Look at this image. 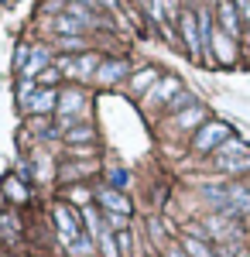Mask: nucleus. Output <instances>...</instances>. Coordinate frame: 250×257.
I'll return each instance as SVG.
<instances>
[{"label":"nucleus","instance_id":"dca6fc26","mask_svg":"<svg viewBox=\"0 0 250 257\" xmlns=\"http://www.w3.org/2000/svg\"><path fill=\"white\" fill-rule=\"evenodd\" d=\"M178 243H182V250H185L189 257H216V254H212V247H209V243H206L202 237H192V233H185V237L178 240Z\"/></svg>","mask_w":250,"mask_h":257},{"label":"nucleus","instance_id":"4be33fe9","mask_svg":"<svg viewBox=\"0 0 250 257\" xmlns=\"http://www.w3.org/2000/svg\"><path fill=\"white\" fill-rule=\"evenodd\" d=\"M0 233H4V240H18L21 223H18L14 213H4V216H0Z\"/></svg>","mask_w":250,"mask_h":257},{"label":"nucleus","instance_id":"c756f323","mask_svg":"<svg viewBox=\"0 0 250 257\" xmlns=\"http://www.w3.org/2000/svg\"><path fill=\"white\" fill-rule=\"evenodd\" d=\"M69 199H72V202H79L82 209L89 206V192H86V189H72V192H69Z\"/></svg>","mask_w":250,"mask_h":257},{"label":"nucleus","instance_id":"2eb2a0df","mask_svg":"<svg viewBox=\"0 0 250 257\" xmlns=\"http://www.w3.org/2000/svg\"><path fill=\"white\" fill-rule=\"evenodd\" d=\"M52 31H55V38H69V35H82V31H86V24L76 21L72 14H58V18L52 21Z\"/></svg>","mask_w":250,"mask_h":257},{"label":"nucleus","instance_id":"5701e85b","mask_svg":"<svg viewBox=\"0 0 250 257\" xmlns=\"http://www.w3.org/2000/svg\"><path fill=\"white\" fill-rule=\"evenodd\" d=\"M103 226H106L110 233H123V230H127V216H120V213H103Z\"/></svg>","mask_w":250,"mask_h":257},{"label":"nucleus","instance_id":"4468645a","mask_svg":"<svg viewBox=\"0 0 250 257\" xmlns=\"http://www.w3.org/2000/svg\"><path fill=\"white\" fill-rule=\"evenodd\" d=\"M158 79H161V72L148 65V69H141V72H134V76H131V93H137V96H148V93H151V86H154Z\"/></svg>","mask_w":250,"mask_h":257},{"label":"nucleus","instance_id":"f03ea898","mask_svg":"<svg viewBox=\"0 0 250 257\" xmlns=\"http://www.w3.org/2000/svg\"><path fill=\"white\" fill-rule=\"evenodd\" d=\"M52 219H55L58 240H62V247H65V250H69V247H72V243L86 233V226L79 223V216L69 209V206H52Z\"/></svg>","mask_w":250,"mask_h":257},{"label":"nucleus","instance_id":"7c9ffc66","mask_svg":"<svg viewBox=\"0 0 250 257\" xmlns=\"http://www.w3.org/2000/svg\"><path fill=\"white\" fill-rule=\"evenodd\" d=\"M116 247H120V254H131V233H127V230L116 233Z\"/></svg>","mask_w":250,"mask_h":257},{"label":"nucleus","instance_id":"393cba45","mask_svg":"<svg viewBox=\"0 0 250 257\" xmlns=\"http://www.w3.org/2000/svg\"><path fill=\"white\" fill-rule=\"evenodd\" d=\"M192 103H195V96H192V93H185V89H182V93H178V96H175L172 103H168V113H182V110H189Z\"/></svg>","mask_w":250,"mask_h":257},{"label":"nucleus","instance_id":"0eeeda50","mask_svg":"<svg viewBox=\"0 0 250 257\" xmlns=\"http://www.w3.org/2000/svg\"><path fill=\"white\" fill-rule=\"evenodd\" d=\"M216 18H219V28L230 35V38H243V28H240V11H236V4L233 0H219L216 4Z\"/></svg>","mask_w":250,"mask_h":257},{"label":"nucleus","instance_id":"bb28decb","mask_svg":"<svg viewBox=\"0 0 250 257\" xmlns=\"http://www.w3.org/2000/svg\"><path fill=\"white\" fill-rule=\"evenodd\" d=\"M58 79H62V72H58V69H55V62H52V65H48V69H45V72H41V76H38V79H35V82L48 89V86H55Z\"/></svg>","mask_w":250,"mask_h":257},{"label":"nucleus","instance_id":"7ed1b4c3","mask_svg":"<svg viewBox=\"0 0 250 257\" xmlns=\"http://www.w3.org/2000/svg\"><path fill=\"white\" fill-rule=\"evenodd\" d=\"M178 31H182V41H185V52L192 59H202V38H199V14L195 11H182L178 14Z\"/></svg>","mask_w":250,"mask_h":257},{"label":"nucleus","instance_id":"c85d7f7f","mask_svg":"<svg viewBox=\"0 0 250 257\" xmlns=\"http://www.w3.org/2000/svg\"><path fill=\"white\" fill-rule=\"evenodd\" d=\"M127 182H131V175H127L123 168H113V172H110V189H120V192H123Z\"/></svg>","mask_w":250,"mask_h":257},{"label":"nucleus","instance_id":"f704fd0d","mask_svg":"<svg viewBox=\"0 0 250 257\" xmlns=\"http://www.w3.org/2000/svg\"><path fill=\"white\" fill-rule=\"evenodd\" d=\"M247 189H250V182H247Z\"/></svg>","mask_w":250,"mask_h":257},{"label":"nucleus","instance_id":"1a4fd4ad","mask_svg":"<svg viewBox=\"0 0 250 257\" xmlns=\"http://www.w3.org/2000/svg\"><path fill=\"white\" fill-rule=\"evenodd\" d=\"M178 93H182V79H178V76H165V79H158L151 86L148 103H172Z\"/></svg>","mask_w":250,"mask_h":257},{"label":"nucleus","instance_id":"473e14b6","mask_svg":"<svg viewBox=\"0 0 250 257\" xmlns=\"http://www.w3.org/2000/svg\"><path fill=\"white\" fill-rule=\"evenodd\" d=\"M0 4H18V0H0Z\"/></svg>","mask_w":250,"mask_h":257},{"label":"nucleus","instance_id":"39448f33","mask_svg":"<svg viewBox=\"0 0 250 257\" xmlns=\"http://www.w3.org/2000/svg\"><path fill=\"white\" fill-rule=\"evenodd\" d=\"M86 106V93L82 89H65V93H58V120H62V127L69 131L72 127V120H76V113Z\"/></svg>","mask_w":250,"mask_h":257},{"label":"nucleus","instance_id":"c9c22d12","mask_svg":"<svg viewBox=\"0 0 250 257\" xmlns=\"http://www.w3.org/2000/svg\"><path fill=\"white\" fill-rule=\"evenodd\" d=\"M216 4H219V0H216Z\"/></svg>","mask_w":250,"mask_h":257},{"label":"nucleus","instance_id":"f257e3e1","mask_svg":"<svg viewBox=\"0 0 250 257\" xmlns=\"http://www.w3.org/2000/svg\"><path fill=\"white\" fill-rule=\"evenodd\" d=\"M233 138V127L226 123V120H209V123H202L199 131H195L192 138V151H199V155H212L223 141Z\"/></svg>","mask_w":250,"mask_h":257},{"label":"nucleus","instance_id":"ddd939ff","mask_svg":"<svg viewBox=\"0 0 250 257\" xmlns=\"http://www.w3.org/2000/svg\"><path fill=\"white\" fill-rule=\"evenodd\" d=\"M48 65H52V52H48L45 45H35V48H31V59H28V65L21 69V76H24V79H38Z\"/></svg>","mask_w":250,"mask_h":257},{"label":"nucleus","instance_id":"72a5a7b5","mask_svg":"<svg viewBox=\"0 0 250 257\" xmlns=\"http://www.w3.org/2000/svg\"><path fill=\"white\" fill-rule=\"evenodd\" d=\"M247 41H250V24H247Z\"/></svg>","mask_w":250,"mask_h":257},{"label":"nucleus","instance_id":"f3484780","mask_svg":"<svg viewBox=\"0 0 250 257\" xmlns=\"http://www.w3.org/2000/svg\"><path fill=\"white\" fill-rule=\"evenodd\" d=\"M62 138L69 141V144H79V141H82V144H89V141L96 138V131H93L89 123H72L69 131H62Z\"/></svg>","mask_w":250,"mask_h":257},{"label":"nucleus","instance_id":"412c9836","mask_svg":"<svg viewBox=\"0 0 250 257\" xmlns=\"http://www.w3.org/2000/svg\"><path fill=\"white\" fill-rule=\"evenodd\" d=\"M99 247V257H120V247H116V233H110V230H103L96 240Z\"/></svg>","mask_w":250,"mask_h":257},{"label":"nucleus","instance_id":"6e6552de","mask_svg":"<svg viewBox=\"0 0 250 257\" xmlns=\"http://www.w3.org/2000/svg\"><path fill=\"white\" fill-rule=\"evenodd\" d=\"M127 72H131V62H127V59H103L93 79H96L99 86H116Z\"/></svg>","mask_w":250,"mask_h":257},{"label":"nucleus","instance_id":"aec40b11","mask_svg":"<svg viewBox=\"0 0 250 257\" xmlns=\"http://www.w3.org/2000/svg\"><path fill=\"white\" fill-rule=\"evenodd\" d=\"M96 250H99V247H96V240L89 237V233H82V237L69 247V254H72V257H93Z\"/></svg>","mask_w":250,"mask_h":257},{"label":"nucleus","instance_id":"9d476101","mask_svg":"<svg viewBox=\"0 0 250 257\" xmlns=\"http://www.w3.org/2000/svg\"><path fill=\"white\" fill-rule=\"evenodd\" d=\"M202 123H209V113H206L202 103H192L189 110L175 113V127H178V131H199Z\"/></svg>","mask_w":250,"mask_h":257},{"label":"nucleus","instance_id":"f8f14e48","mask_svg":"<svg viewBox=\"0 0 250 257\" xmlns=\"http://www.w3.org/2000/svg\"><path fill=\"white\" fill-rule=\"evenodd\" d=\"M99 206H103V213H120V216H131V199L123 196L120 189H99Z\"/></svg>","mask_w":250,"mask_h":257},{"label":"nucleus","instance_id":"cd10ccee","mask_svg":"<svg viewBox=\"0 0 250 257\" xmlns=\"http://www.w3.org/2000/svg\"><path fill=\"white\" fill-rule=\"evenodd\" d=\"M31 48H35V45H18V52H14V69H24V65H28V59H31Z\"/></svg>","mask_w":250,"mask_h":257},{"label":"nucleus","instance_id":"9b49d317","mask_svg":"<svg viewBox=\"0 0 250 257\" xmlns=\"http://www.w3.org/2000/svg\"><path fill=\"white\" fill-rule=\"evenodd\" d=\"M212 168L226 172V175H240L250 168V151H243V155H212Z\"/></svg>","mask_w":250,"mask_h":257},{"label":"nucleus","instance_id":"a878e982","mask_svg":"<svg viewBox=\"0 0 250 257\" xmlns=\"http://www.w3.org/2000/svg\"><path fill=\"white\" fill-rule=\"evenodd\" d=\"M41 86L35 79H21V86H18V99H21V106H24V103H28V99L35 96V93H38Z\"/></svg>","mask_w":250,"mask_h":257},{"label":"nucleus","instance_id":"a211bd4d","mask_svg":"<svg viewBox=\"0 0 250 257\" xmlns=\"http://www.w3.org/2000/svg\"><path fill=\"white\" fill-rule=\"evenodd\" d=\"M79 219L86 223V233H89V237H93V240H99V233L106 230V226H103V219H99V213H96V209H93V206H86V209L79 213Z\"/></svg>","mask_w":250,"mask_h":257},{"label":"nucleus","instance_id":"2f4dec72","mask_svg":"<svg viewBox=\"0 0 250 257\" xmlns=\"http://www.w3.org/2000/svg\"><path fill=\"white\" fill-rule=\"evenodd\" d=\"M165 257H189V254L182 250V243H168L165 247Z\"/></svg>","mask_w":250,"mask_h":257},{"label":"nucleus","instance_id":"423d86ee","mask_svg":"<svg viewBox=\"0 0 250 257\" xmlns=\"http://www.w3.org/2000/svg\"><path fill=\"white\" fill-rule=\"evenodd\" d=\"M55 110H58V89L55 86H48V89L41 86L38 93L24 103V113H31V117H45V113H55Z\"/></svg>","mask_w":250,"mask_h":257},{"label":"nucleus","instance_id":"20e7f679","mask_svg":"<svg viewBox=\"0 0 250 257\" xmlns=\"http://www.w3.org/2000/svg\"><path fill=\"white\" fill-rule=\"evenodd\" d=\"M209 62L216 65H233L236 62V38H230L219 24L212 28V45H209Z\"/></svg>","mask_w":250,"mask_h":257},{"label":"nucleus","instance_id":"6ab92c4d","mask_svg":"<svg viewBox=\"0 0 250 257\" xmlns=\"http://www.w3.org/2000/svg\"><path fill=\"white\" fill-rule=\"evenodd\" d=\"M4 196L11 199V202H18V206H21V202H28V185H21L14 175L4 178Z\"/></svg>","mask_w":250,"mask_h":257},{"label":"nucleus","instance_id":"b1692460","mask_svg":"<svg viewBox=\"0 0 250 257\" xmlns=\"http://www.w3.org/2000/svg\"><path fill=\"white\" fill-rule=\"evenodd\" d=\"M55 45L62 52H82L86 48V38L82 35H69V38H55Z\"/></svg>","mask_w":250,"mask_h":257}]
</instances>
